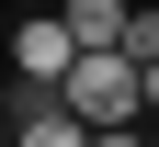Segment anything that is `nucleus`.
<instances>
[{"instance_id": "obj_1", "label": "nucleus", "mask_w": 159, "mask_h": 147, "mask_svg": "<svg viewBox=\"0 0 159 147\" xmlns=\"http://www.w3.org/2000/svg\"><path fill=\"white\" fill-rule=\"evenodd\" d=\"M57 102H68L91 136H125V124L148 113V68H136L125 45H102V57H80V68H68V91H57Z\"/></svg>"}, {"instance_id": "obj_2", "label": "nucleus", "mask_w": 159, "mask_h": 147, "mask_svg": "<svg viewBox=\"0 0 159 147\" xmlns=\"http://www.w3.org/2000/svg\"><path fill=\"white\" fill-rule=\"evenodd\" d=\"M11 68H23V91H68V68H80V34L57 23V11H34V23L11 34Z\"/></svg>"}, {"instance_id": "obj_3", "label": "nucleus", "mask_w": 159, "mask_h": 147, "mask_svg": "<svg viewBox=\"0 0 159 147\" xmlns=\"http://www.w3.org/2000/svg\"><path fill=\"white\" fill-rule=\"evenodd\" d=\"M125 11H136V0H57V23L80 34V57H102V45H125Z\"/></svg>"}, {"instance_id": "obj_4", "label": "nucleus", "mask_w": 159, "mask_h": 147, "mask_svg": "<svg viewBox=\"0 0 159 147\" xmlns=\"http://www.w3.org/2000/svg\"><path fill=\"white\" fill-rule=\"evenodd\" d=\"M23 147H91V124H80L57 91H23Z\"/></svg>"}, {"instance_id": "obj_5", "label": "nucleus", "mask_w": 159, "mask_h": 147, "mask_svg": "<svg viewBox=\"0 0 159 147\" xmlns=\"http://www.w3.org/2000/svg\"><path fill=\"white\" fill-rule=\"evenodd\" d=\"M125 57H136V68H159V11H125Z\"/></svg>"}, {"instance_id": "obj_6", "label": "nucleus", "mask_w": 159, "mask_h": 147, "mask_svg": "<svg viewBox=\"0 0 159 147\" xmlns=\"http://www.w3.org/2000/svg\"><path fill=\"white\" fill-rule=\"evenodd\" d=\"M91 147H148V136H136V124H125V136H91Z\"/></svg>"}]
</instances>
